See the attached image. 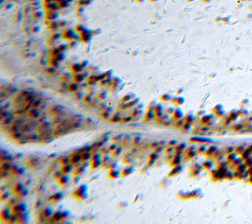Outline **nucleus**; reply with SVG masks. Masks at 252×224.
Returning <instances> with one entry per match:
<instances>
[{
  "label": "nucleus",
  "mask_w": 252,
  "mask_h": 224,
  "mask_svg": "<svg viewBox=\"0 0 252 224\" xmlns=\"http://www.w3.org/2000/svg\"><path fill=\"white\" fill-rule=\"evenodd\" d=\"M75 37H76V35H75L74 31L71 30V29L64 31V33L62 34V38H63V39H65V40H73V39L75 38Z\"/></svg>",
  "instance_id": "1"
},
{
  "label": "nucleus",
  "mask_w": 252,
  "mask_h": 224,
  "mask_svg": "<svg viewBox=\"0 0 252 224\" xmlns=\"http://www.w3.org/2000/svg\"><path fill=\"white\" fill-rule=\"evenodd\" d=\"M92 36H93V35H92L91 32L85 30L83 33L80 34V38H81V40H82L84 43H87V42H89V41L92 39Z\"/></svg>",
  "instance_id": "2"
},
{
  "label": "nucleus",
  "mask_w": 252,
  "mask_h": 224,
  "mask_svg": "<svg viewBox=\"0 0 252 224\" xmlns=\"http://www.w3.org/2000/svg\"><path fill=\"white\" fill-rule=\"evenodd\" d=\"M83 69V66L81 63H75L71 66V70L74 72V73H80L81 70Z\"/></svg>",
  "instance_id": "3"
},
{
  "label": "nucleus",
  "mask_w": 252,
  "mask_h": 224,
  "mask_svg": "<svg viewBox=\"0 0 252 224\" xmlns=\"http://www.w3.org/2000/svg\"><path fill=\"white\" fill-rule=\"evenodd\" d=\"M81 159H82V154H75L73 157L70 158V162L72 164H76V163L79 162Z\"/></svg>",
  "instance_id": "4"
},
{
  "label": "nucleus",
  "mask_w": 252,
  "mask_h": 224,
  "mask_svg": "<svg viewBox=\"0 0 252 224\" xmlns=\"http://www.w3.org/2000/svg\"><path fill=\"white\" fill-rule=\"evenodd\" d=\"M57 13H55V11H48V13L46 15V18L50 21H54L57 18Z\"/></svg>",
  "instance_id": "5"
},
{
  "label": "nucleus",
  "mask_w": 252,
  "mask_h": 224,
  "mask_svg": "<svg viewBox=\"0 0 252 224\" xmlns=\"http://www.w3.org/2000/svg\"><path fill=\"white\" fill-rule=\"evenodd\" d=\"M58 2V5L60 8H65V7H68L69 4H70V0H57Z\"/></svg>",
  "instance_id": "6"
},
{
  "label": "nucleus",
  "mask_w": 252,
  "mask_h": 224,
  "mask_svg": "<svg viewBox=\"0 0 252 224\" xmlns=\"http://www.w3.org/2000/svg\"><path fill=\"white\" fill-rule=\"evenodd\" d=\"M85 79V76L81 73H76V75H74V80L76 82H82Z\"/></svg>",
  "instance_id": "7"
},
{
  "label": "nucleus",
  "mask_w": 252,
  "mask_h": 224,
  "mask_svg": "<svg viewBox=\"0 0 252 224\" xmlns=\"http://www.w3.org/2000/svg\"><path fill=\"white\" fill-rule=\"evenodd\" d=\"M70 171H71V165L70 164L63 165V168H62V172L63 173H69Z\"/></svg>",
  "instance_id": "8"
},
{
  "label": "nucleus",
  "mask_w": 252,
  "mask_h": 224,
  "mask_svg": "<svg viewBox=\"0 0 252 224\" xmlns=\"http://www.w3.org/2000/svg\"><path fill=\"white\" fill-rule=\"evenodd\" d=\"M78 89H79V86H78L77 83H74V84H72V85H69V90H70V91L75 92V91L78 90Z\"/></svg>",
  "instance_id": "9"
},
{
  "label": "nucleus",
  "mask_w": 252,
  "mask_h": 224,
  "mask_svg": "<svg viewBox=\"0 0 252 224\" xmlns=\"http://www.w3.org/2000/svg\"><path fill=\"white\" fill-rule=\"evenodd\" d=\"M91 158V153L90 152H85L82 154V160L86 161V160H89Z\"/></svg>",
  "instance_id": "10"
},
{
  "label": "nucleus",
  "mask_w": 252,
  "mask_h": 224,
  "mask_svg": "<svg viewBox=\"0 0 252 224\" xmlns=\"http://www.w3.org/2000/svg\"><path fill=\"white\" fill-rule=\"evenodd\" d=\"M90 3H91V0H80V1L78 2V5H80V6H86V5L90 4Z\"/></svg>",
  "instance_id": "11"
},
{
  "label": "nucleus",
  "mask_w": 252,
  "mask_h": 224,
  "mask_svg": "<svg viewBox=\"0 0 252 224\" xmlns=\"http://www.w3.org/2000/svg\"><path fill=\"white\" fill-rule=\"evenodd\" d=\"M85 30H86V29H85V27H83L82 25H79V26H77V27H76V31H77V32H79L80 34H81V33H83Z\"/></svg>",
  "instance_id": "12"
},
{
  "label": "nucleus",
  "mask_w": 252,
  "mask_h": 224,
  "mask_svg": "<svg viewBox=\"0 0 252 224\" xmlns=\"http://www.w3.org/2000/svg\"><path fill=\"white\" fill-rule=\"evenodd\" d=\"M175 103H177L178 105L182 104V103H183V99H180V98H179V99H177V102H175Z\"/></svg>",
  "instance_id": "13"
}]
</instances>
